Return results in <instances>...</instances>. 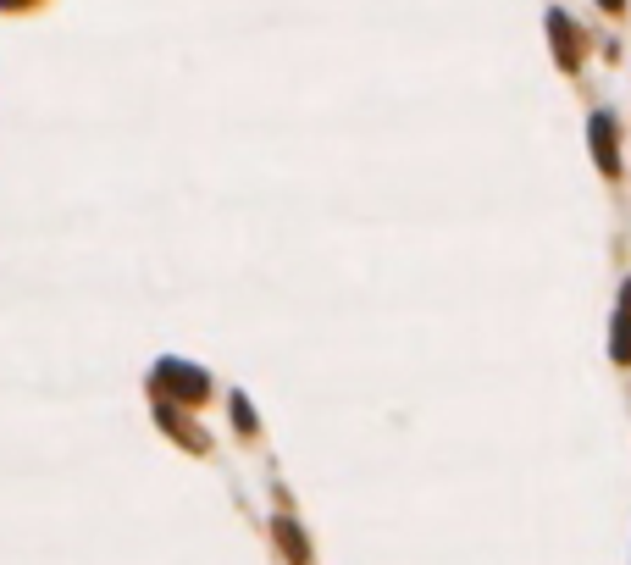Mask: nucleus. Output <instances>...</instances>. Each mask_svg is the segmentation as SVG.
I'll return each instance as SVG.
<instances>
[{"label": "nucleus", "mask_w": 631, "mask_h": 565, "mask_svg": "<svg viewBox=\"0 0 631 565\" xmlns=\"http://www.w3.org/2000/svg\"><path fill=\"white\" fill-rule=\"evenodd\" d=\"M587 139H593L598 167H604L609 178H615V172H620V156H615V117H609V111H598V117L587 122Z\"/></svg>", "instance_id": "nucleus-1"}, {"label": "nucleus", "mask_w": 631, "mask_h": 565, "mask_svg": "<svg viewBox=\"0 0 631 565\" xmlns=\"http://www.w3.org/2000/svg\"><path fill=\"white\" fill-rule=\"evenodd\" d=\"M548 34H554V45H560V67H582V34L571 28V17L548 12Z\"/></svg>", "instance_id": "nucleus-2"}, {"label": "nucleus", "mask_w": 631, "mask_h": 565, "mask_svg": "<svg viewBox=\"0 0 631 565\" xmlns=\"http://www.w3.org/2000/svg\"><path fill=\"white\" fill-rule=\"evenodd\" d=\"M161 372H167V388H178L183 399H205V394H211V383H205L194 366H172V361H167Z\"/></svg>", "instance_id": "nucleus-3"}, {"label": "nucleus", "mask_w": 631, "mask_h": 565, "mask_svg": "<svg viewBox=\"0 0 631 565\" xmlns=\"http://www.w3.org/2000/svg\"><path fill=\"white\" fill-rule=\"evenodd\" d=\"M277 538H283V549H288V560H299V565H305V538H299V527H294V521H277Z\"/></svg>", "instance_id": "nucleus-4"}, {"label": "nucleus", "mask_w": 631, "mask_h": 565, "mask_svg": "<svg viewBox=\"0 0 631 565\" xmlns=\"http://www.w3.org/2000/svg\"><path fill=\"white\" fill-rule=\"evenodd\" d=\"M615 361H631V311L615 316Z\"/></svg>", "instance_id": "nucleus-5"}, {"label": "nucleus", "mask_w": 631, "mask_h": 565, "mask_svg": "<svg viewBox=\"0 0 631 565\" xmlns=\"http://www.w3.org/2000/svg\"><path fill=\"white\" fill-rule=\"evenodd\" d=\"M598 6H604V12H620V6H626V0H598Z\"/></svg>", "instance_id": "nucleus-6"}, {"label": "nucleus", "mask_w": 631, "mask_h": 565, "mask_svg": "<svg viewBox=\"0 0 631 565\" xmlns=\"http://www.w3.org/2000/svg\"><path fill=\"white\" fill-rule=\"evenodd\" d=\"M626 311H631V277H626Z\"/></svg>", "instance_id": "nucleus-7"}, {"label": "nucleus", "mask_w": 631, "mask_h": 565, "mask_svg": "<svg viewBox=\"0 0 631 565\" xmlns=\"http://www.w3.org/2000/svg\"><path fill=\"white\" fill-rule=\"evenodd\" d=\"M0 6H17V0H0Z\"/></svg>", "instance_id": "nucleus-8"}]
</instances>
